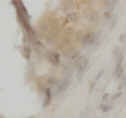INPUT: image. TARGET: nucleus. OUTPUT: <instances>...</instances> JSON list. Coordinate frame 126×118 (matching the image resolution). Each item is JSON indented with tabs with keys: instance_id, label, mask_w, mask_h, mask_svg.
Here are the masks:
<instances>
[{
	"instance_id": "4",
	"label": "nucleus",
	"mask_w": 126,
	"mask_h": 118,
	"mask_svg": "<svg viewBox=\"0 0 126 118\" xmlns=\"http://www.w3.org/2000/svg\"><path fill=\"white\" fill-rule=\"evenodd\" d=\"M69 85H70V75H67L65 78H63V80L59 83L58 89H57V94L64 92Z\"/></svg>"
},
{
	"instance_id": "21",
	"label": "nucleus",
	"mask_w": 126,
	"mask_h": 118,
	"mask_svg": "<svg viewBox=\"0 0 126 118\" xmlns=\"http://www.w3.org/2000/svg\"><path fill=\"white\" fill-rule=\"evenodd\" d=\"M108 97H109V95H108V94L107 93H105L104 94V95L103 96H102V102H105V101H107V99H108Z\"/></svg>"
},
{
	"instance_id": "7",
	"label": "nucleus",
	"mask_w": 126,
	"mask_h": 118,
	"mask_svg": "<svg viewBox=\"0 0 126 118\" xmlns=\"http://www.w3.org/2000/svg\"><path fill=\"white\" fill-rule=\"evenodd\" d=\"M101 37L100 32H90V37L88 41V46H93L99 41V39Z\"/></svg>"
},
{
	"instance_id": "16",
	"label": "nucleus",
	"mask_w": 126,
	"mask_h": 118,
	"mask_svg": "<svg viewBox=\"0 0 126 118\" xmlns=\"http://www.w3.org/2000/svg\"><path fill=\"white\" fill-rule=\"evenodd\" d=\"M117 4V0H110V5H109V9H108V12H111L113 11V9H115V6Z\"/></svg>"
},
{
	"instance_id": "14",
	"label": "nucleus",
	"mask_w": 126,
	"mask_h": 118,
	"mask_svg": "<svg viewBox=\"0 0 126 118\" xmlns=\"http://www.w3.org/2000/svg\"><path fill=\"white\" fill-rule=\"evenodd\" d=\"M126 86V75H123L121 77V84L119 85V91H121V89H123Z\"/></svg>"
},
{
	"instance_id": "8",
	"label": "nucleus",
	"mask_w": 126,
	"mask_h": 118,
	"mask_svg": "<svg viewBox=\"0 0 126 118\" xmlns=\"http://www.w3.org/2000/svg\"><path fill=\"white\" fill-rule=\"evenodd\" d=\"M50 101H52V93H50V89L46 88L44 90V99H43V108H46L47 105H49Z\"/></svg>"
},
{
	"instance_id": "20",
	"label": "nucleus",
	"mask_w": 126,
	"mask_h": 118,
	"mask_svg": "<svg viewBox=\"0 0 126 118\" xmlns=\"http://www.w3.org/2000/svg\"><path fill=\"white\" fill-rule=\"evenodd\" d=\"M94 86H96V82H92L90 83V86H89V90H88V93H93V91H94Z\"/></svg>"
},
{
	"instance_id": "3",
	"label": "nucleus",
	"mask_w": 126,
	"mask_h": 118,
	"mask_svg": "<svg viewBox=\"0 0 126 118\" xmlns=\"http://www.w3.org/2000/svg\"><path fill=\"white\" fill-rule=\"evenodd\" d=\"M45 56H46L47 60H48L50 63H53L54 65H58L59 62H60V57H59V55L57 53H55V52H52V51H46Z\"/></svg>"
},
{
	"instance_id": "11",
	"label": "nucleus",
	"mask_w": 126,
	"mask_h": 118,
	"mask_svg": "<svg viewBox=\"0 0 126 118\" xmlns=\"http://www.w3.org/2000/svg\"><path fill=\"white\" fill-rule=\"evenodd\" d=\"M47 84H49L50 86H55V85H59V82L55 77H49L47 79Z\"/></svg>"
},
{
	"instance_id": "24",
	"label": "nucleus",
	"mask_w": 126,
	"mask_h": 118,
	"mask_svg": "<svg viewBox=\"0 0 126 118\" xmlns=\"http://www.w3.org/2000/svg\"><path fill=\"white\" fill-rule=\"evenodd\" d=\"M125 37H126V35H125V34L121 35V36H120V41H121V42H124V40H125Z\"/></svg>"
},
{
	"instance_id": "18",
	"label": "nucleus",
	"mask_w": 126,
	"mask_h": 118,
	"mask_svg": "<svg viewBox=\"0 0 126 118\" xmlns=\"http://www.w3.org/2000/svg\"><path fill=\"white\" fill-rule=\"evenodd\" d=\"M121 95H122V92H121V91H118L116 94H113V95H112L111 99H112V100H113V99H118L119 97H121Z\"/></svg>"
},
{
	"instance_id": "22",
	"label": "nucleus",
	"mask_w": 126,
	"mask_h": 118,
	"mask_svg": "<svg viewBox=\"0 0 126 118\" xmlns=\"http://www.w3.org/2000/svg\"><path fill=\"white\" fill-rule=\"evenodd\" d=\"M110 15H111V13H110V12H108V11H106L105 13H104V18H105V19H109V18H110Z\"/></svg>"
},
{
	"instance_id": "5",
	"label": "nucleus",
	"mask_w": 126,
	"mask_h": 118,
	"mask_svg": "<svg viewBox=\"0 0 126 118\" xmlns=\"http://www.w3.org/2000/svg\"><path fill=\"white\" fill-rule=\"evenodd\" d=\"M74 5H75L74 0H64L60 7L63 13H67V12L72 11L74 9Z\"/></svg>"
},
{
	"instance_id": "2",
	"label": "nucleus",
	"mask_w": 126,
	"mask_h": 118,
	"mask_svg": "<svg viewBox=\"0 0 126 118\" xmlns=\"http://www.w3.org/2000/svg\"><path fill=\"white\" fill-rule=\"evenodd\" d=\"M87 64H88V59H87V58L80 59V61H79V63H78V65H77V76H78V80H80L81 78H82V75L84 74Z\"/></svg>"
},
{
	"instance_id": "13",
	"label": "nucleus",
	"mask_w": 126,
	"mask_h": 118,
	"mask_svg": "<svg viewBox=\"0 0 126 118\" xmlns=\"http://www.w3.org/2000/svg\"><path fill=\"white\" fill-rule=\"evenodd\" d=\"M117 21H118V18L116 17V16H112V18H111V20H110V26H109V31H111L113 27L116 26V24H117Z\"/></svg>"
},
{
	"instance_id": "17",
	"label": "nucleus",
	"mask_w": 126,
	"mask_h": 118,
	"mask_svg": "<svg viewBox=\"0 0 126 118\" xmlns=\"http://www.w3.org/2000/svg\"><path fill=\"white\" fill-rule=\"evenodd\" d=\"M104 73H105V71H104L103 69H102V70H100V72L97 74V76H96V78H94V80H98V79H100V78H101V76L103 75Z\"/></svg>"
},
{
	"instance_id": "19",
	"label": "nucleus",
	"mask_w": 126,
	"mask_h": 118,
	"mask_svg": "<svg viewBox=\"0 0 126 118\" xmlns=\"http://www.w3.org/2000/svg\"><path fill=\"white\" fill-rule=\"evenodd\" d=\"M123 73H124V68L122 66V68H120L119 72H118V74H117V77H118V78H121L122 76H123Z\"/></svg>"
},
{
	"instance_id": "23",
	"label": "nucleus",
	"mask_w": 126,
	"mask_h": 118,
	"mask_svg": "<svg viewBox=\"0 0 126 118\" xmlns=\"http://www.w3.org/2000/svg\"><path fill=\"white\" fill-rule=\"evenodd\" d=\"M119 53H120V51H119V48H115V50H113V52H112V54L115 55V57H117L118 55H119Z\"/></svg>"
},
{
	"instance_id": "15",
	"label": "nucleus",
	"mask_w": 126,
	"mask_h": 118,
	"mask_svg": "<svg viewBox=\"0 0 126 118\" xmlns=\"http://www.w3.org/2000/svg\"><path fill=\"white\" fill-rule=\"evenodd\" d=\"M100 108L102 109V112H104V113L108 112L109 110H111V109H112L111 105H107V104H101V105H100Z\"/></svg>"
},
{
	"instance_id": "12",
	"label": "nucleus",
	"mask_w": 126,
	"mask_h": 118,
	"mask_svg": "<svg viewBox=\"0 0 126 118\" xmlns=\"http://www.w3.org/2000/svg\"><path fill=\"white\" fill-rule=\"evenodd\" d=\"M80 57H81V54L79 53V52H74L70 54V60H74V61H76V60H80Z\"/></svg>"
},
{
	"instance_id": "1",
	"label": "nucleus",
	"mask_w": 126,
	"mask_h": 118,
	"mask_svg": "<svg viewBox=\"0 0 126 118\" xmlns=\"http://www.w3.org/2000/svg\"><path fill=\"white\" fill-rule=\"evenodd\" d=\"M12 3L14 4L16 11H17V16L19 21H29L30 20V16L29 13L25 9V6L23 5V3L21 0H12Z\"/></svg>"
},
{
	"instance_id": "10",
	"label": "nucleus",
	"mask_w": 126,
	"mask_h": 118,
	"mask_svg": "<svg viewBox=\"0 0 126 118\" xmlns=\"http://www.w3.org/2000/svg\"><path fill=\"white\" fill-rule=\"evenodd\" d=\"M78 18L79 17H78L77 13H69L67 15V17H66V20H67L68 22H74V21H76Z\"/></svg>"
},
{
	"instance_id": "25",
	"label": "nucleus",
	"mask_w": 126,
	"mask_h": 118,
	"mask_svg": "<svg viewBox=\"0 0 126 118\" xmlns=\"http://www.w3.org/2000/svg\"><path fill=\"white\" fill-rule=\"evenodd\" d=\"M27 118H35L34 116H32V117H27Z\"/></svg>"
},
{
	"instance_id": "9",
	"label": "nucleus",
	"mask_w": 126,
	"mask_h": 118,
	"mask_svg": "<svg viewBox=\"0 0 126 118\" xmlns=\"http://www.w3.org/2000/svg\"><path fill=\"white\" fill-rule=\"evenodd\" d=\"M21 54H22V56L24 57L25 59H30V56H31V48H30L29 45H24L21 49Z\"/></svg>"
},
{
	"instance_id": "6",
	"label": "nucleus",
	"mask_w": 126,
	"mask_h": 118,
	"mask_svg": "<svg viewBox=\"0 0 126 118\" xmlns=\"http://www.w3.org/2000/svg\"><path fill=\"white\" fill-rule=\"evenodd\" d=\"M100 17L101 15L98 11H90L87 14V16H86V19L90 22H98L100 20Z\"/></svg>"
}]
</instances>
